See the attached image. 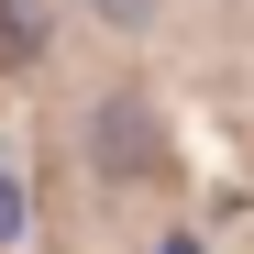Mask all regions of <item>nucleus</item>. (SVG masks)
I'll return each instance as SVG.
<instances>
[{"instance_id": "obj_1", "label": "nucleus", "mask_w": 254, "mask_h": 254, "mask_svg": "<svg viewBox=\"0 0 254 254\" xmlns=\"http://www.w3.org/2000/svg\"><path fill=\"white\" fill-rule=\"evenodd\" d=\"M155 111L122 89V100H100V177H155Z\"/></svg>"}, {"instance_id": "obj_4", "label": "nucleus", "mask_w": 254, "mask_h": 254, "mask_svg": "<svg viewBox=\"0 0 254 254\" xmlns=\"http://www.w3.org/2000/svg\"><path fill=\"white\" fill-rule=\"evenodd\" d=\"M11 232H22V210H11V177H0V243H11Z\"/></svg>"}, {"instance_id": "obj_5", "label": "nucleus", "mask_w": 254, "mask_h": 254, "mask_svg": "<svg viewBox=\"0 0 254 254\" xmlns=\"http://www.w3.org/2000/svg\"><path fill=\"white\" fill-rule=\"evenodd\" d=\"M166 254H199V243H166Z\"/></svg>"}, {"instance_id": "obj_2", "label": "nucleus", "mask_w": 254, "mask_h": 254, "mask_svg": "<svg viewBox=\"0 0 254 254\" xmlns=\"http://www.w3.org/2000/svg\"><path fill=\"white\" fill-rule=\"evenodd\" d=\"M45 45V0H0V66H22Z\"/></svg>"}, {"instance_id": "obj_3", "label": "nucleus", "mask_w": 254, "mask_h": 254, "mask_svg": "<svg viewBox=\"0 0 254 254\" xmlns=\"http://www.w3.org/2000/svg\"><path fill=\"white\" fill-rule=\"evenodd\" d=\"M100 22H122V33H133V22H155V0H100Z\"/></svg>"}]
</instances>
